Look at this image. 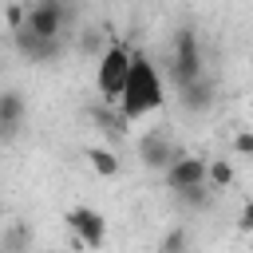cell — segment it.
I'll use <instances>...</instances> for the list:
<instances>
[{"mask_svg": "<svg viewBox=\"0 0 253 253\" xmlns=\"http://www.w3.org/2000/svg\"><path fill=\"white\" fill-rule=\"evenodd\" d=\"M162 75H158V67L142 55V51H130V67H126V79H123V91H119V99L111 103L126 123H138L142 115H150V111H158L162 107Z\"/></svg>", "mask_w": 253, "mask_h": 253, "instance_id": "1", "label": "cell"}, {"mask_svg": "<svg viewBox=\"0 0 253 253\" xmlns=\"http://www.w3.org/2000/svg\"><path fill=\"white\" fill-rule=\"evenodd\" d=\"M87 158H91V170H95L99 178H115V174L123 170V162H119V154H115L111 146H91Z\"/></svg>", "mask_w": 253, "mask_h": 253, "instance_id": "12", "label": "cell"}, {"mask_svg": "<svg viewBox=\"0 0 253 253\" xmlns=\"http://www.w3.org/2000/svg\"><path fill=\"white\" fill-rule=\"evenodd\" d=\"M174 154H178V146H174L166 134H158V130H154V134H146V138H142V146H138V158H142V166H146V170H162Z\"/></svg>", "mask_w": 253, "mask_h": 253, "instance_id": "10", "label": "cell"}, {"mask_svg": "<svg viewBox=\"0 0 253 253\" xmlns=\"http://www.w3.org/2000/svg\"><path fill=\"white\" fill-rule=\"evenodd\" d=\"M12 47L24 63H55L63 55V36H36L28 28H12Z\"/></svg>", "mask_w": 253, "mask_h": 253, "instance_id": "5", "label": "cell"}, {"mask_svg": "<svg viewBox=\"0 0 253 253\" xmlns=\"http://www.w3.org/2000/svg\"><path fill=\"white\" fill-rule=\"evenodd\" d=\"M186 241H190V237H186V229H174V233L162 241V249H166V253H178V249H186Z\"/></svg>", "mask_w": 253, "mask_h": 253, "instance_id": "15", "label": "cell"}, {"mask_svg": "<svg viewBox=\"0 0 253 253\" xmlns=\"http://www.w3.org/2000/svg\"><path fill=\"white\" fill-rule=\"evenodd\" d=\"M0 237H4V221H0Z\"/></svg>", "mask_w": 253, "mask_h": 253, "instance_id": "18", "label": "cell"}, {"mask_svg": "<svg viewBox=\"0 0 253 253\" xmlns=\"http://www.w3.org/2000/svg\"><path fill=\"white\" fill-rule=\"evenodd\" d=\"M4 20H8V32L20 28V24H24V4H8V8H4Z\"/></svg>", "mask_w": 253, "mask_h": 253, "instance_id": "16", "label": "cell"}, {"mask_svg": "<svg viewBox=\"0 0 253 253\" xmlns=\"http://www.w3.org/2000/svg\"><path fill=\"white\" fill-rule=\"evenodd\" d=\"M233 154H237V158H249V154H253V134H249V130H237V134H233Z\"/></svg>", "mask_w": 253, "mask_h": 253, "instance_id": "14", "label": "cell"}, {"mask_svg": "<svg viewBox=\"0 0 253 253\" xmlns=\"http://www.w3.org/2000/svg\"><path fill=\"white\" fill-rule=\"evenodd\" d=\"M170 75L174 83H190L198 75H206V59H202V43H198V32L194 28H178L174 36V55H170Z\"/></svg>", "mask_w": 253, "mask_h": 253, "instance_id": "3", "label": "cell"}, {"mask_svg": "<svg viewBox=\"0 0 253 253\" xmlns=\"http://www.w3.org/2000/svg\"><path fill=\"white\" fill-rule=\"evenodd\" d=\"M24 123V95L20 91H0V142H12Z\"/></svg>", "mask_w": 253, "mask_h": 253, "instance_id": "9", "label": "cell"}, {"mask_svg": "<svg viewBox=\"0 0 253 253\" xmlns=\"http://www.w3.org/2000/svg\"><path fill=\"white\" fill-rule=\"evenodd\" d=\"M233 178H237L233 158H210V162H206V186H210L213 194L229 190V186H233Z\"/></svg>", "mask_w": 253, "mask_h": 253, "instance_id": "11", "label": "cell"}, {"mask_svg": "<svg viewBox=\"0 0 253 253\" xmlns=\"http://www.w3.org/2000/svg\"><path fill=\"white\" fill-rule=\"evenodd\" d=\"M99 43H103L99 32H87V36H83V51H99Z\"/></svg>", "mask_w": 253, "mask_h": 253, "instance_id": "17", "label": "cell"}, {"mask_svg": "<svg viewBox=\"0 0 253 253\" xmlns=\"http://www.w3.org/2000/svg\"><path fill=\"white\" fill-rule=\"evenodd\" d=\"M28 32L36 36H63L67 28V4L63 0H36V4H24V24Z\"/></svg>", "mask_w": 253, "mask_h": 253, "instance_id": "6", "label": "cell"}, {"mask_svg": "<svg viewBox=\"0 0 253 253\" xmlns=\"http://www.w3.org/2000/svg\"><path fill=\"white\" fill-rule=\"evenodd\" d=\"M178 99H182V111L186 115H202V111L213 107V83L206 75H198V79H190V83L178 87Z\"/></svg>", "mask_w": 253, "mask_h": 253, "instance_id": "8", "label": "cell"}, {"mask_svg": "<svg viewBox=\"0 0 253 253\" xmlns=\"http://www.w3.org/2000/svg\"><path fill=\"white\" fill-rule=\"evenodd\" d=\"M63 225L71 229V241L79 249H103L107 245V217L91 206H71L63 213Z\"/></svg>", "mask_w": 253, "mask_h": 253, "instance_id": "4", "label": "cell"}, {"mask_svg": "<svg viewBox=\"0 0 253 253\" xmlns=\"http://www.w3.org/2000/svg\"><path fill=\"white\" fill-rule=\"evenodd\" d=\"M198 182H206V158H198V154H186V150H178L166 166H162V186L174 194V190H186V186H198Z\"/></svg>", "mask_w": 253, "mask_h": 253, "instance_id": "7", "label": "cell"}, {"mask_svg": "<svg viewBox=\"0 0 253 253\" xmlns=\"http://www.w3.org/2000/svg\"><path fill=\"white\" fill-rule=\"evenodd\" d=\"M174 198L186 206V210H206L210 206V198H213V190L206 186V182H198V186H186V190H174Z\"/></svg>", "mask_w": 253, "mask_h": 253, "instance_id": "13", "label": "cell"}, {"mask_svg": "<svg viewBox=\"0 0 253 253\" xmlns=\"http://www.w3.org/2000/svg\"><path fill=\"white\" fill-rule=\"evenodd\" d=\"M126 67H130V47L126 43H107L95 59V91L103 103H115L119 91H123V79H126Z\"/></svg>", "mask_w": 253, "mask_h": 253, "instance_id": "2", "label": "cell"}]
</instances>
